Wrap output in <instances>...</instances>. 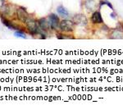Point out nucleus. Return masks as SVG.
<instances>
[{"label": "nucleus", "mask_w": 123, "mask_h": 110, "mask_svg": "<svg viewBox=\"0 0 123 110\" xmlns=\"http://www.w3.org/2000/svg\"><path fill=\"white\" fill-rule=\"evenodd\" d=\"M25 25H26V28L29 31V32L33 35H35L39 33V25L37 24V21H35L33 17H29L27 20L25 21Z\"/></svg>", "instance_id": "nucleus-1"}, {"label": "nucleus", "mask_w": 123, "mask_h": 110, "mask_svg": "<svg viewBox=\"0 0 123 110\" xmlns=\"http://www.w3.org/2000/svg\"><path fill=\"white\" fill-rule=\"evenodd\" d=\"M75 26H76V24L73 21V20L71 21L69 19H64L60 21L59 29L63 32H71V31H74Z\"/></svg>", "instance_id": "nucleus-2"}, {"label": "nucleus", "mask_w": 123, "mask_h": 110, "mask_svg": "<svg viewBox=\"0 0 123 110\" xmlns=\"http://www.w3.org/2000/svg\"><path fill=\"white\" fill-rule=\"evenodd\" d=\"M49 25L52 30H57L59 28V25H60V19L57 17V15H55L54 13H51L49 14Z\"/></svg>", "instance_id": "nucleus-3"}, {"label": "nucleus", "mask_w": 123, "mask_h": 110, "mask_svg": "<svg viewBox=\"0 0 123 110\" xmlns=\"http://www.w3.org/2000/svg\"><path fill=\"white\" fill-rule=\"evenodd\" d=\"M16 15H17V18H18L21 22H24V23L25 22L27 18L30 17L29 13H27L25 8H24L22 7H19L16 9Z\"/></svg>", "instance_id": "nucleus-4"}, {"label": "nucleus", "mask_w": 123, "mask_h": 110, "mask_svg": "<svg viewBox=\"0 0 123 110\" xmlns=\"http://www.w3.org/2000/svg\"><path fill=\"white\" fill-rule=\"evenodd\" d=\"M12 11L11 4L4 3L0 7V13L3 17H12L11 14H12Z\"/></svg>", "instance_id": "nucleus-5"}, {"label": "nucleus", "mask_w": 123, "mask_h": 110, "mask_svg": "<svg viewBox=\"0 0 123 110\" xmlns=\"http://www.w3.org/2000/svg\"><path fill=\"white\" fill-rule=\"evenodd\" d=\"M73 21L75 22L76 25L79 26H86L87 25V19L85 15L83 14H76L73 17Z\"/></svg>", "instance_id": "nucleus-6"}, {"label": "nucleus", "mask_w": 123, "mask_h": 110, "mask_svg": "<svg viewBox=\"0 0 123 110\" xmlns=\"http://www.w3.org/2000/svg\"><path fill=\"white\" fill-rule=\"evenodd\" d=\"M38 25L39 29H41L43 31H48L49 29H50V25H49V21L47 18H44V17H42V18L38 20Z\"/></svg>", "instance_id": "nucleus-7"}, {"label": "nucleus", "mask_w": 123, "mask_h": 110, "mask_svg": "<svg viewBox=\"0 0 123 110\" xmlns=\"http://www.w3.org/2000/svg\"><path fill=\"white\" fill-rule=\"evenodd\" d=\"M91 21L94 24H102L103 23V18L102 16L99 12H94L92 14V17H91Z\"/></svg>", "instance_id": "nucleus-8"}, {"label": "nucleus", "mask_w": 123, "mask_h": 110, "mask_svg": "<svg viewBox=\"0 0 123 110\" xmlns=\"http://www.w3.org/2000/svg\"><path fill=\"white\" fill-rule=\"evenodd\" d=\"M2 22H3V25H5L7 27H8L9 29L11 30H19V26L17 25H15L14 23L12 22V21H9V20H7V18H4L3 17H2Z\"/></svg>", "instance_id": "nucleus-9"}, {"label": "nucleus", "mask_w": 123, "mask_h": 110, "mask_svg": "<svg viewBox=\"0 0 123 110\" xmlns=\"http://www.w3.org/2000/svg\"><path fill=\"white\" fill-rule=\"evenodd\" d=\"M57 13H58L59 15H60L61 17H69V12L62 5L58 6V7H57Z\"/></svg>", "instance_id": "nucleus-10"}, {"label": "nucleus", "mask_w": 123, "mask_h": 110, "mask_svg": "<svg viewBox=\"0 0 123 110\" xmlns=\"http://www.w3.org/2000/svg\"><path fill=\"white\" fill-rule=\"evenodd\" d=\"M14 35H15V36H17V37H21V38H23V39L26 38V36H25V33H24L23 31H19V30H18V31H16Z\"/></svg>", "instance_id": "nucleus-11"}, {"label": "nucleus", "mask_w": 123, "mask_h": 110, "mask_svg": "<svg viewBox=\"0 0 123 110\" xmlns=\"http://www.w3.org/2000/svg\"><path fill=\"white\" fill-rule=\"evenodd\" d=\"M117 31H118L119 32H122L123 33V25L122 23H119L117 25Z\"/></svg>", "instance_id": "nucleus-12"}, {"label": "nucleus", "mask_w": 123, "mask_h": 110, "mask_svg": "<svg viewBox=\"0 0 123 110\" xmlns=\"http://www.w3.org/2000/svg\"><path fill=\"white\" fill-rule=\"evenodd\" d=\"M110 16H111V17H112V18H113V19H115L116 18V16H117V14L116 13H111L110 14Z\"/></svg>", "instance_id": "nucleus-13"}, {"label": "nucleus", "mask_w": 123, "mask_h": 110, "mask_svg": "<svg viewBox=\"0 0 123 110\" xmlns=\"http://www.w3.org/2000/svg\"><path fill=\"white\" fill-rule=\"evenodd\" d=\"M5 3V0H0V7Z\"/></svg>", "instance_id": "nucleus-14"}]
</instances>
